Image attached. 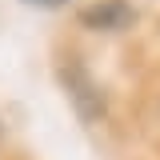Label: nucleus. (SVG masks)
Listing matches in <instances>:
<instances>
[{"instance_id": "nucleus-1", "label": "nucleus", "mask_w": 160, "mask_h": 160, "mask_svg": "<svg viewBox=\"0 0 160 160\" xmlns=\"http://www.w3.org/2000/svg\"><path fill=\"white\" fill-rule=\"evenodd\" d=\"M80 20H84V28L116 32V28H128V24L136 20V8H132L128 0H100V4H92V8H84Z\"/></svg>"}, {"instance_id": "nucleus-2", "label": "nucleus", "mask_w": 160, "mask_h": 160, "mask_svg": "<svg viewBox=\"0 0 160 160\" xmlns=\"http://www.w3.org/2000/svg\"><path fill=\"white\" fill-rule=\"evenodd\" d=\"M32 4H44V8H56V4H64V0H32Z\"/></svg>"}]
</instances>
